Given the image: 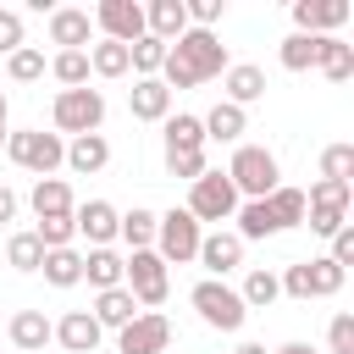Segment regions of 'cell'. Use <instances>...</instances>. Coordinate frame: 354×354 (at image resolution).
I'll return each mask as SVG.
<instances>
[{
	"instance_id": "cell-46",
	"label": "cell",
	"mask_w": 354,
	"mask_h": 354,
	"mask_svg": "<svg viewBox=\"0 0 354 354\" xmlns=\"http://www.w3.org/2000/svg\"><path fill=\"white\" fill-rule=\"evenodd\" d=\"M326 260L343 266V271L354 266V227H337V232H332V254H326Z\"/></svg>"
},
{
	"instance_id": "cell-49",
	"label": "cell",
	"mask_w": 354,
	"mask_h": 354,
	"mask_svg": "<svg viewBox=\"0 0 354 354\" xmlns=\"http://www.w3.org/2000/svg\"><path fill=\"white\" fill-rule=\"evenodd\" d=\"M232 354H266V343H238Z\"/></svg>"
},
{
	"instance_id": "cell-35",
	"label": "cell",
	"mask_w": 354,
	"mask_h": 354,
	"mask_svg": "<svg viewBox=\"0 0 354 354\" xmlns=\"http://www.w3.org/2000/svg\"><path fill=\"white\" fill-rule=\"evenodd\" d=\"M39 260H44V243H39L33 232H11V243H6V266H11V271H39Z\"/></svg>"
},
{
	"instance_id": "cell-31",
	"label": "cell",
	"mask_w": 354,
	"mask_h": 354,
	"mask_svg": "<svg viewBox=\"0 0 354 354\" xmlns=\"http://www.w3.org/2000/svg\"><path fill=\"white\" fill-rule=\"evenodd\" d=\"M266 205H271V216H277V227H282V232L304 221V188H288V183H277V188L266 194Z\"/></svg>"
},
{
	"instance_id": "cell-32",
	"label": "cell",
	"mask_w": 354,
	"mask_h": 354,
	"mask_svg": "<svg viewBox=\"0 0 354 354\" xmlns=\"http://www.w3.org/2000/svg\"><path fill=\"white\" fill-rule=\"evenodd\" d=\"M116 238H127V249H155V210H144V205H133V210L122 216V227H116Z\"/></svg>"
},
{
	"instance_id": "cell-9",
	"label": "cell",
	"mask_w": 354,
	"mask_h": 354,
	"mask_svg": "<svg viewBox=\"0 0 354 354\" xmlns=\"http://www.w3.org/2000/svg\"><path fill=\"white\" fill-rule=\"evenodd\" d=\"M166 343H171V321H166L160 310H138V315L116 332V348H122V354H166Z\"/></svg>"
},
{
	"instance_id": "cell-20",
	"label": "cell",
	"mask_w": 354,
	"mask_h": 354,
	"mask_svg": "<svg viewBox=\"0 0 354 354\" xmlns=\"http://www.w3.org/2000/svg\"><path fill=\"white\" fill-rule=\"evenodd\" d=\"M66 166H72L77 177L105 171V166H111V144H105V133H83V138H72V144H66Z\"/></svg>"
},
{
	"instance_id": "cell-28",
	"label": "cell",
	"mask_w": 354,
	"mask_h": 354,
	"mask_svg": "<svg viewBox=\"0 0 354 354\" xmlns=\"http://www.w3.org/2000/svg\"><path fill=\"white\" fill-rule=\"evenodd\" d=\"M160 127H166V155H177V149H205V122H199V116L177 111V116H166Z\"/></svg>"
},
{
	"instance_id": "cell-33",
	"label": "cell",
	"mask_w": 354,
	"mask_h": 354,
	"mask_svg": "<svg viewBox=\"0 0 354 354\" xmlns=\"http://www.w3.org/2000/svg\"><path fill=\"white\" fill-rule=\"evenodd\" d=\"M304 277H310V299H332V293L343 288V277H348V271H343V266H332V260L321 254V260H304Z\"/></svg>"
},
{
	"instance_id": "cell-18",
	"label": "cell",
	"mask_w": 354,
	"mask_h": 354,
	"mask_svg": "<svg viewBox=\"0 0 354 354\" xmlns=\"http://www.w3.org/2000/svg\"><path fill=\"white\" fill-rule=\"evenodd\" d=\"M221 83H227V105H238V111H249V105L266 94V72L249 66V61H232V66L221 72Z\"/></svg>"
},
{
	"instance_id": "cell-6",
	"label": "cell",
	"mask_w": 354,
	"mask_h": 354,
	"mask_svg": "<svg viewBox=\"0 0 354 354\" xmlns=\"http://www.w3.org/2000/svg\"><path fill=\"white\" fill-rule=\"evenodd\" d=\"M243 199H238V188L227 183V171H205V177H194L188 183V216L205 227V221H232V210H238Z\"/></svg>"
},
{
	"instance_id": "cell-39",
	"label": "cell",
	"mask_w": 354,
	"mask_h": 354,
	"mask_svg": "<svg viewBox=\"0 0 354 354\" xmlns=\"http://www.w3.org/2000/svg\"><path fill=\"white\" fill-rule=\"evenodd\" d=\"M321 177L326 183H348L354 177V144H326L321 149Z\"/></svg>"
},
{
	"instance_id": "cell-15",
	"label": "cell",
	"mask_w": 354,
	"mask_h": 354,
	"mask_svg": "<svg viewBox=\"0 0 354 354\" xmlns=\"http://www.w3.org/2000/svg\"><path fill=\"white\" fill-rule=\"evenodd\" d=\"M100 337H105V332H100V321H94L88 310H66V315L55 321V343H61L66 354H94Z\"/></svg>"
},
{
	"instance_id": "cell-21",
	"label": "cell",
	"mask_w": 354,
	"mask_h": 354,
	"mask_svg": "<svg viewBox=\"0 0 354 354\" xmlns=\"http://www.w3.org/2000/svg\"><path fill=\"white\" fill-rule=\"evenodd\" d=\"M28 205H33V216H39V221H44V216H72V210H77V199H72L66 177H39V183H33V194H28Z\"/></svg>"
},
{
	"instance_id": "cell-10",
	"label": "cell",
	"mask_w": 354,
	"mask_h": 354,
	"mask_svg": "<svg viewBox=\"0 0 354 354\" xmlns=\"http://www.w3.org/2000/svg\"><path fill=\"white\" fill-rule=\"evenodd\" d=\"M94 28L111 44H138L144 39V6L138 0H100L94 6Z\"/></svg>"
},
{
	"instance_id": "cell-30",
	"label": "cell",
	"mask_w": 354,
	"mask_h": 354,
	"mask_svg": "<svg viewBox=\"0 0 354 354\" xmlns=\"http://www.w3.org/2000/svg\"><path fill=\"white\" fill-rule=\"evenodd\" d=\"M88 72H94V77H127V72H133V66H127V44H111V39L88 44Z\"/></svg>"
},
{
	"instance_id": "cell-40",
	"label": "cell",
	"mask_w": 354,
	"mask_h": 354,
	"mask_svg": "<svg viewBox=\"0 0 354 354\" xmlns=\"http://www.w3.org/2000/svg\"><path fill=\"white\" fill-rule=\"evenodd\" d=\"M33 238H39L44 249H72V238H77V227H72V216H44V221L33 227Z\"/></svg>"
},
{
	"instance_id": "cell-7",
	"label": "cell",
	"mask_w": 354,
	"mask_h": 354,
	"mask_svg": "<svg viewBox=\"0 0 354 354\" xmlns=\"http://www.w3.org/2000/svg\"><path fill=\"white\" fill-rule=\"evenodd\" d=\"M188 304L199 310V321L205 326H216V332H238L243 326V299H238V288H227V282H216V277H205V282H194V293H188Z\"/></svg>"
},
{
	"instance_id": "cell-16",
	"label": "cell",
	"mask_w": 354,
	"mask_h": 354,
	"mask_svg": "<svg viewBox=\"0 0 354 354\" xmlns=\"http://www.w3.org/2000/svg\"><path fill=\"white\" fill-rule=\"evenodd\" d=\"M144 33L160 39V44H177V39L188 33V6H183V0H155V6H144Z\"/></svg>"
},
{
	"instance_id": "cell-19",
	"label": "cell",
	"mask_w": 354,
	"mask_h": 354,
	"mask_svg": "<svg viewBox=\"0 0 354 354\" xmlns=\"http://www.w3.org/2000/svg\"><path fill=\"white\" fill-rule=\"evenodd\" d=\"M11 343H17V354H39L50 337H55V321H44V310H17L11 315Z\"/></svg>"
},
{
	"instance_id": "cell-12",
	"label": "cell",
	"mask_w": 354,
	"mask_h": 354,
	"mask_svg": "<svg viewBox=\"0 0 354 354\" xmlns=\"http://www.w3.org/2000/svg\"><path fill=\"white\" fill-rule=\"evenodd\" d=\"M72 227L88 238V249H111V238H116V227H122V210H116L111 199H88V205L72 210Z\"/></svg>"
},
{
	"instance_id": "cell-26",
	"label": "cell",
	"mask_w": 354,
	"mask_h": 354,
	"mask_svg": "<svg viewBox=\"0 0 354 354\" xmlns=\"http://www.w3.org/2000/svg\"><path fill=\"white\" fill-rule=\"evenodd\" d=\"M232 221H238V238H243V243H254V238H271V232H282L266 199H243V205L232 210Z\"/></svg>"
},
{
	"instance_id": "cell-1",
	"label": "cell",
	"mask_w": 354,
	"mask_h": 354,
	"mask_svg": "<svg viewBox=\"0 0 354 354\" xmlns=\"http://www.w3.org/2000/svg\"><path fill=\"white\" fill-rule=\"evenodd\" d=\"M166 50H171V61H177L194 83H210V77H221V72L232 66V61H227V44H221L210 28H188V33H183L177 44H166Z\"/></svg>"
},
{
	"instance_id": "cell-13",
	"label": "cell",
	"mask_w": 354,
	"mask_h": 354,
	"mask_svg": "<svg viewBox=\"0 0 354 354\" xmlns=\"http://www.w3.org/2000/svg\"><path fill=\"white\" fill-rule=\"evenodd\" d=\"M194 260H199V266H205V271L221 282L227 271H238V266H243V238L216 227V232H205V238H199V254H194Z\"/></svg>"
},
{
	"instance_id": "cell-51",
	"label": "cell",
	"mask_w": 354,
	"mask_h": 354,
	"mask_svg": "<svg viewBox=\"0 0 354 354\" xmlns=\"http://www.w3.org/2000/svg\"><path fill=\"white\" fill-rule=\"evenodd\" d=\"M0 122H6V94H0Z\"/></svg>"
},
{
	"instance_id": "cell-2",
	"label": "cell",
	"mask_w": 354,
	"mask_h": 354,
	"mask_svg": "<svg viewBox=\"0 0 354 354\" xmlns=\"http://www.w3.org/2000/svg\"><path fill=\"white\" fill-rule=\"evenodd\" d=\"M6 155L33 171V177H50L55 166H66V138L61 133H44V127H22V133H6Z\"/></svg>"
},
{
	"instance_id": "cell-29",
	"label": "cell",
	"mask_w": 354,
	"mask_h": 354,
	"mask_svg": "<svg viewBox=\"0 0 354 354\" xmlns=\"http://www.w3.org/2000/svg\"><path fill=\"white\" fill-rule=\"evenodd\" d=\"M238 299H243V310H271V304L282 299L277 271H249V277H243V288H238Z\"/></svg>"
},
{
	"instance_id": "cell-25",
	"label": "cell",
	"mask_w": 354,
	"mask_h": 354,
	"mask_svg": "<svg viewBox=\"0 0 354 354\" xmlns=\"http://www.w3.org/2000/svg\"><path fill=\"white\" fill-rule=\"evenodd\" d=\"M205 122V138H221V144H238L243 133H249V111H238V105H210V116H199Z\"/></svg>"
},
{
	"instance_id": "cell-50",
	"label": "cell",
	"mask_w": 354,
	"mask_h": 354,
	"mask_svg": "<svg viewBox=\"0 0 354 354\" xmlns=\"http://www.w3.org/2000/svg\"><path fill=\"white\" fill-rule=\"evenodd\" d=\"M0 149H6V122H0Z\"/></svg>"
},
{
	"instance_id": "cell-44",
	"label": "cell",
	"mask_w": 354,
	"mask_h": 354,
	"mask_svg": "<svg viewBox=\"0 0 354 354\" xmlns=\"http://www.w3.org/2000/svg\"><path fill=\"white\" fill-rule=\"evenodd\" d=\"M326 348H332V354H354V315H348V310L332 315V326H326Z\"/></svg>"
},
{
	"instance_id": "cell-23",
	"label": "cell",
	"mask_w": 354,
	"mask_h": 354,
	"mask_svg": "<svg viewBox=\"0 0 354 354\" xmlns=\"http://www.w3.org/2000/svg\"><path fill=\"white\" fill-rule=\"evenodd\" d=\"M315 72L332 77V83H348V77H354V44H343L337 33H326V39L315 44Z\"/></svg>"
},
{
	"instance_id": "cell-36",
	"label": "cell",
	"mask_w": 354,
	"mask_h": 354,
	"mask_svg": "<svg viewBox=\"0 0 354 354\" xmlns=\"http://www.w3.org/2000/svg\"><path fill=\"white\" fill-rule=\"evenodd\" d=\"M160 61H166V44H160V39H149V33H144L138 44H127V66H133L138 77H155V72H160Z\"/></svg>"
},
{
	"instance_id": "cell-14",
	"label": "cell",
	"mask_w": 354,
	"mask_h": 354,
	"mask_svg": "<svg viewBox=\"0 0 354 354\" xmlns=\"http://www.w3.org/2000/svg\"><path fill=\"white\" fill-rule=\"evenodd\" d=\"M127 111H133V122H166L171 116V88L160 77H138L127 88Z\"/></svg>"
},
{
	"instance_id": "cell-24",
	"label": "cell",
	"mask_w": 354,
	"mask_h": 354,
	"mask_svg": "<svg viewBox=\"0 0 354 354\" xmlns=\"http://www.w3.org/2000/svg\"><path fill=\"white\" fill-rule=\"evenodd\" d=\"M122 271H127V260H122L116 249H88V254H83V282H88L94 293L122 288Z\"/></svg>"
},
{
	"instance_id": "cell-48",
	"label": "cell",
	"mask_w": 354,
	"mask_h": 354,
	"mask_svg": "<svg viewBox=\"0 0 354 354\" xmlns=\"http://www.w3.org/2000/svg\"><path fill=\"white\" fill-rule=\"evenodd\" d=\"M271 354H315L310 343H282V348H271Z\"/></svg>"
},
{
	"instance_id": "cell-47",
	"label": "cell",
	"mask_w": 354,
	"mask_h": 354,
	"mask_svg": "<svg viewBox=\"0 0 354 354\" xmlns=\"http://www.w3.org/2000/svg\"><path fill=\"white\" fill-rule=\"evenodd\" d=\"M11 216H17V194H11V188H6V183H0V227H6V221H11Z\"/></svg>"
},
{
	"instance_id": "cell-3",
	"label": "cell",
	"mask_w": 354,
	"mask_h": 354,
	"mask_svg": "<svg viewBox=\"0 0 354 354\" xmlns=\"http://www.w3.org/2000/svg\"><path fill=\"white\" fill-rule=\"evenodd\" d=\"M227 183L238 188V199H243V194H249V199H266V194L282 183L277 155H271L266 144H238V149H232V166H227Z\"/></svg>"
},
{
	"instance_id": "cell-43",
	"label": "cell",
	"mask_w": 354,
	"mask_h": 354,
	"mask_svg": "<svg viewBox=\"0 0 354 354\" xmlns=\"http://www.w3.org/2000/svg\"><path fill=\"white\" fill-rule=\"evenodd\" d=\"M304 221H310V232H321V238H332L337 227H348V210H326V205H304Z\"/></svg>"
},
{
	"instance_id": "cell-45",
	"label": "cell",
	"mask_w": 354,
	"mask_h": 354,
	"mask_svg": "<svg viewBox=\"0 0 354 354\" xmlns=\"http://www.w3.org/2000/svg\"><path fill=\"white\" fill-rule=\"evenodd\" d=\"M22 50V11H0V55Z\"/></svg>"
},
{
	"instance_id": "cell-4",
	"label": "cell",
	"mask_w": 354,
	"mask_h": 354,
	"mask_svg": "<svg viewBox=\"0 0 354 354\" xmlns=\"http://www.w3.org/2000/svg\"><path fill=\"white\" fill-rule=\"evenodd\" d=\"M50 122H55V133H72V138L100 133V122H105V94H100V88H61L55 105H50Z\"/></svg>"
},
{
	"instance_id": "cell-38",
	"label": "cell",
	"mask_w": 354,
	"mask_h": 354,
	"mask_svg": "<svg viewBox=\"0 0 354 354\" xmlns=\"http://www.w3.org/2000/svg\"><path fill=\"white\" fill-rule=\"evenodd\" d=\"M50 72H55V83L83 88V83H88V50H61V55L50 61Z\"/></svg>"
},
{
	"instance_id": "cell-22",
	"label": "cell",
	"mask_w": 354,
	"mask_h": 354,
	"mask_svg": "<svg viewBox=\"0 0 354 354\" xmlns=\"http://www.w3.org/2000/svg\"><path fill=\"white\" fill-rule=\"evenodd\" d=\"M94 321H100V332L111 326V332H122L133 315H138V299L127 293V288H105V293H94V310H88Z\"/></svg>"
},
{
	"instance_id": "cell-17",
	"label": "cell",
	"mask_w": 354,
	"mask_h": 354,
	"mask_svg": "<svg viewBox=\"0 0 354 354\" xmlns=\"http://www.w3.org/2000/svg\"><path fill=\"white\" fill-rule=\"evenodd\" d=\"M88 33H94V17H88L83 6H55V11H50V44H61V50H83Z\"/></svg>"
},
{
	"instance_id": "cell-11",
	"label": "cell",
	"mask_w": 354,
	"mask_h": 354,
	"mask_svg": "<svg viewBox=\"0 0 354 354\" xmlns=\"http://www.w3.org/2000/svg\"><path fill=\"white\" fill-rule=\"evenodd\" d=\"M348 0H293V22H299V33H310V39H326V33H337L343 22H348Z\"/></svg>"
},
{
	"instance_id": "cell-37",
	"label": "cell",
	"mask_w": 354,
	"mask_h": 354,
	"mask_svg": "<svg viewBox=\"0 0 354 354\" xmlns=\"http://www.w3.org/2000/svg\"><path fill=\"white\" fill-rule=\"evenodd\" d=\"M6 72H11V83H39L44 77V50H33V44L11 50L6 55Z\"/></svg>"
},
{
	"instance_id": "cell-34",
	"label": "cell",
	"mask_w": 354,
	"mask_h": 354,
	"mask_svg": "<svg viewBox=\"0 0 354 354\" xmlns=\"http://www.w3.org/2000/svg\"><path fill=\"white\" fill-rule=\"evenodd\" d=\"M315 44H321V39H310V33H288L282 50H277V61H282L288 72H310V66H315Z\"/></svg>"
},
{
	"instance_id": "cell-42",
	"label": "cell",
	"mask_w": 354,
	"mask_h": 354,
	"mask_svg": "<svg viewBox=\"0 0 354 354\" xmlns=\"http://www.w3.org/2000/svg\"><path fill=\"white\" fill-rule=\"evenodd\" d=\"M166 171L183 177V183H194V177L210 171V160H205V149H177V155H166Z\"/></svg>"
},
{
	"instance_id": "cell-8",
	"label": "cell",
	"mask_w": 354,
	"mask_h": 354,
	"mask_svg": "<svg viewBox=\"0 0 354 354\" xmlns=\"http://www.w3.org/2000/svg\"><path fill=\"white\" fill-rule=\"evenodd\" d=\"M199 221L188 216V210H166V216H155V254L166 260V266H188L194 254H199Z\"/></svg>"
},
{
	"instance_id": "cell-41",
	"label": "cell",
	"mask_w": 354,
	"mask_h": 354,
	"mask_svg": "<svg viewBox=\"0 0 354 354\" xmlns=\"http://www.w3.org/2000/svg\"><path fill=\"white\" fill-rule=\"evenodd\" d=\"M348 199H354V183H326V177L304 194V205H326V210H348Z\"/></svg>"
},
{
	"instance_id": "cell-5",
	"label": "cell",
	"mask_w": 354,
	"mask_h": 354,
	"mask_svg": "<svg viewBox=\"0 0 354 354\" xmlns=\"http://www.w3.org/2000/svg\"><path fill=\"white\" fill-rule=\"evenodd\" d=\"M122 288L138 299V310H160L166 293H171L166 260H160L155 249H133V254H127V271H122Z\"/></svg>"
},
{
	"instance_id": "cell-27",
	"label": "cell",
	"mask_w": 354,
	"mask_h": 354,
	"mask_svg": "<svg viewBox=\"0 0 354 354\" xmlns=\"http://www.w3.org/2000/svg\"><path fill=\"white\" fill-rule=\"evenodd\" d=\"M39 271H44L50 288H77V282H83V254H77V249H44Z\"/></svg>"
}]
</instances>
